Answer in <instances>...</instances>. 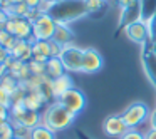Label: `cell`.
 Returning a JSON list of instances; mask_svg holds the SVG:
<instances>
[{"label": "cell", "instance_id": "cell-19", "mask_svg": "<svg viewBox=\"0 0 156 139\" xmlns=\"http://www.w3.org/2000/svg\"><path fill=\"white\" fill-rule=\"evenodd\" d=\"M139 4H141V20L149 24L156 14V0H139Z\"/></svg>", "mask_w": 156, "mask_h": 139}, {"label": "cell", "instance_id": "cell-41", "mask_svg": "<svg viewBox=\"0 0 156 139\" xmlns=\"http://www.w3.org/2000/svg\"><path fill=\"white\" fill-rule=\"evenodd\" d=\"M104 2H106V0H104Z\"/></svg>", "mask_w": 156, "mask_h": 139}, {"label": "cell", "instance_id": "cell-14", "mask_svg": "<svg viewBox=\"0 0 156 139\" xmlns=\"http://www.w3.org/2000/svg\"><path fill=\"white\" fill-rule=\"evenodd\" d=\"M10 57L17 59L22 62H29L34 57L32 52V40H17V44L14 45V49L10 50Z\"/></svg>", "mask_w": 156, "mask_h": 139}, {"label": "cell", "instance_id": "cell-24", "mask_svg": "<svg viewBox=\"0 0 156 139\" xmlns=\"http://www.w3.org/2000/svg\"><path fill=\"white\" fill-rule=\"evenodd\" d=\"M15 131L10 122H0V139H14Z\"/></svg>", "mask_w": 156, "mask_h": 139}, {"label": "cell", "instance_id": "cell-10", "mask_svg": "<svg viewBox=\"0 0 156 139\" xmlns=\"http://www.w3.org/2000/svg\"><path fill=\"white\" fill-rule=\"evenodd\" d=\"M102 65H104V59L96 49H84V57H82V72L84 74H96L102 69Z\"/></svg>", "mask_w": 156, "mask_h": 139}, {"label": "cell", "instance_id": "cell-31", "mask_svg": "<svg viewBox=\"0 0 156 139\" xmlns=\"http://www.w3.org/2000/svg\"><path fill=\"white\" fill-rule=\"evenodd\" d=\"M9 109L4 107V106H0V122H7L9 121Z\"/></svg>", "mask_w": 156, "mask_h": 139}, {"label": "cell", "instance_id": "cell-32", "mask_svg": "<svg viewBox=\"0 0 156 139\" xmlns=\"http://www.w3.org/2000/svg\"><path fill=\"white\" fill-rule=\"evenodd\" d=\"M136 2H138V0H116V4L121 7V10L126 7H129V5H133V4H136Z\"/></svg>", "mask_w": 156, "mask_h": 139}, {"label": "cell", "instance_id": "cell-17", "mask_svg": "<svg viewBox=\"0 0 156 139\" xmlns=\"http://www.w3.org/2000/svg\"><path fill=\"white\" fill-rule=\"evenodd\" d=\"M72 39H74V32L69 29V25H67V24H57L52 40L57 42L59 45H62V47H64V45H69V44H71Z\"/></svg>", "mask_w": 156, "mask_h": 139}, {"label": "cell", "instance_id": "cell-25", "mask_svg": "<svg viewBox=\"0 0 156 139\" xmlns=\"http://www.w3.org/2000/svg\"><path fill=\"white\" fill-rule=\"evenodd\" d=\"M29 69H30V74L32 75H42L45 74V64L44 62H39V61H29Z\"/></svg>", "mask_w": 156, "mask_h": 139}, {"label": "cell", "instance_id": "cell-7", "mask_svg": "<svg viewBox=\"0 0 156 139\" xmlns=\"http://www.w3.org/2000/svg\"><path fill=\"white\" fill-rule=\"evenodd\" d=\"M124 34L131 42L138 45H144L148 40H151V34H149V27L144 20H136L131 22L124 27Z\"/></svg>", "mask_w": 156, "mask_h": 139}, {"label": "cell", "instance_id": "cell-26", "mask_svg": "<svg viewBox=\"0 0 156 139\" xmlns=\"http://www.w3.org/2000/svg\"><path fill=\"white\" fill-rule=\"evenodd\" d=\"M86 7H87V12L92 14V12H98L104 7V0H86Z\"/></svg>", "mask_w": 156, "mask_h": 139}, {"label": "cell", "instance_id": "cell-39", "mask_svg": "<svg viewBox=\"0 0 156 139\" xmlns=\"http://www.w3.org/2000/svg\"><path fill=\"white\" fill-rule=\"evenodd\" d=\"M153 42V47H154V50H156V40H151Z\"/></svg>", "mask_w": 156, "mask_h": 139}, {"label": "cell", "instance_id": "cell-9", "mask_svg": "<svg viewBox=\"0 0 156 139\" xmlns=\"http://www.w3.org/2000/svg\"><path fill=\"white\" fill-rule=\"evenodd\" d=\"M57 101L61 102L64 107H67L71 112H74L76 116H77L79 112L86 107V96L82 94L79 89H76V87L69 89V91L66 92V94H62Z\"/></svg>", "mask_w": 156, "mask_h": 139}, {"label": "cell", "instance_id": "cell-37", "mask_svg": "<svg viewBox=\"0 0 156 139\" xmlns=\"http://www.w3.org/2000/svg\"><path fill=\"white\" fill-rule=\"evenodd\" d=\"M79 137H81V139H91V137H87L86 134H82V132H79Z\"/></svg>", "mask_w": 156, "mask_h": 139}, {"label": "cell", "instance_id": "cell-34", "mask_svg": "<svg viewBox=\"0 0 156 139\" xmlns=\"http://www.w3.org/2000/svg\"><path fill=\"white\" fill-rule=\"evenodd\" d=\"M144 139H156V129L154 127L149 129V131L144 134Z\"/></svg>", "mask_w": 156, "mask_h": 139}, {"label": "cell", "instance_id": "cell-33", "mask_svg": "<svg viewBox=\"0 0 156 139\" xmlns=\"http://www.w3.org/2000/svg\"><path fill=\"white\" fill-rule=\"evenodd\" d=\"M42 0H25V4L29 5V9H39Z\"/></svg>", "mask_w": 156, "mask_h": 139}, {"label": "cell", "instance_id": "cell-23", "mask_svg": "<svg viewBox=\"0 0 156 139\" xmlns=\"http://www.w3.org/2000/svg\"><path fill=\"white\" fill-rule=\"evenodd\" d=\"M7 12H9V15H15V17H25L27 19L30 9H29V5L25 4V2H22V4H17V5H10V7L7 9Z\"/></svg>", "mask_w": 156, "mask_h": 139}, {"label": "cell", "instance_id": "cell-6", "mask_svg": "<svg viewBox=\"0 0 156 139\" xmlns=\"http://www.w3.org/2000/svg\"><path fill=\"white\" fill-rule=\"evenodd\" d=\"M124 119L126 126L129 129H134L136 126H139L146 117L149 116V109L144 102H133L131 106H128L124 111V114H121Z\"/></svg>", "mask_w": 156, "mask_h": 139}, {"label": "cell", "instance_id": "cell-1", "mask_svg": "<svg viewBox=\"0 0 156 139\" xmlns=\"http://www.w3.org/2000/svg\"><path fill=\"white\" fill-rule=\"evenodd\" d=\"M87 7H86V0H61L57 4L52 5L51 15L57 24H69L72 20L87 15Z\"/></svg>", "mask_w": 156, "mask_h": 139}, {"label": "cell", "instance_id": "cell-12", "mask_svg": "<svg viewBox=\"0 0 156 139\" xmlns=\"http://www.w3.org/2000/svg\"><path fill=\"white\" fill-rule=\"evenodd\" d=\"M74 87V81H72V77L69 74H62L59 75V77L52 79L51 82V96L54 99H59L62 94H66V92L69 91V89Z\"/></svg>", "mask_w": 156, "mask_h": 139}, {"label": "cell", "instance_id": "cell-36", "mask_svg": "<svg viewBox=\"0 0 156 139\" xmlns=\"http://www.w3.org/2000/svg\"><path fill=\"white\" fill-rule=\"evenodd\" d=\"M9 5H17V4H22V2H25V0H5Z\"/></svg>", "mask_w": 156, "mask_h": 139}, {"label": "cell", "instance_id": "cell-3", "mask_svg": "<svg viewBox=\"0 0 156 139\" xmlns=\"http://www.w3.org/2000/svg\"><path fill=\"white\" fill-rule=\"evenodd\" d=\"M82 57H84V49L76 47L72 44L64 45L59 54V59L67 72H82Z\"/></svg>", "mask_w": 156, "mask_h": 139}, {"label": "cell", "instance_id": "cell-20", "mask_svg": "<svg viewBox=\"0 0 156 139\" xmlns=\"http://www.w3.org/2000/svg\"><path fill=\"white\" fill-rule=\"evenodd\" d=\"M29 139H55V132L51 131L47 126H44L41 122V124L35 126L34 129H30Z\"/></svg>", "mask_w": 156, "mask_h": 139}, {"label": "cell", "instance_id": "cell-29", "mask_svg": "<svg viewBox=\"0 0 156 139\" xmlns=\"http://www.w3.org/2000/svg\"><path fill=\"white\" fill-rule=\"evenodd\" d=\"M9 59H10V52H9L5 47H2V45H0V65H4Z\"/></svg>", "mask_w": 156, "mask_h": 139}, {"label": "cell", "instance_id": "cell-40", "mask_svg": "<svg viewBox=\"0 0 156 139\" xmlns=\"http://www.w3.org/2000/svg\"><path fill=\"white\" fill-rule=\"evenodd\" d=\"M14 139H20V137H14Z\"/></svg>", "mask_w": 156, "mask_h": 139}, {"label": "cell", "instance_id": "cell-22", "mask_svg": "<svg viewBox=\"0 0 156 139\" xmlns=\"http://www.w3.org/2000/svg\"><path fill=\"white\" fill-rule=\"evenodd\" d=\"M17 40H19V39L15 37V35H12L10 32H7L5 29H4V30H0V45L5 47L9 52L14 49V45L17 44Z\"/></svg>", "mask_w": 156, "mask_h": 139}, {"label": "cell", "instance_id": "cell-4", "mask_svg": "<svg viewBox=\"0 0 156 139\" xmlns=\"http://www.w3.org/2000/svg\"><path fill=\"white\" fill-rule=\"evenodd\" d=\"M57 22L49 14H42L32 22V40H52Z\"/></svg>", "mask_w": 156, "mask_h": 139}, {"label": "cell", "instance_id": "cell-2", "mask_svg": "<svg viewBox=\"0 0 156 139\" xmlns=\"http://www.w3.org/2000/svg\"><path fill=\"white\" fill-rule=\"evenodd\" d=\"M74 119H76L74 112H71L67 107H64L57 101V102H52L44 111V114H42V124L47 126L51 131L57 132V131L67 129L74 122Z\"/></svg>", "mask_w": 156, "mask_h": 139}, {"label": "cell", "instance_id": "cell-28", "mask_svg": "<svg viewBox=\"0 0 156 139\" xmlns=\"http://www.w3.org/2000/svg\"><path fill=\"white\" fill-rule=\"evenodd\" d=\"M119 139H144V134H141L136 129H128V132L124 136H121Z\"/></svg>", "mask_w": 156, "mask_h": 139}, {"label": "cell", "instance_id": "cell-38", "mask_svg": "<svg viewBox=\"0 0 156 139\" xmlns=\"http://www.w3.org/2000/svg\"><path fill=\"white\" fill-rule=\"evenodd\" d=\"M47 2H51V4H57V2H61V0H47Z\"/></svg>", "mask_w": 156, "mask_h": 139}, {"label": "cell", "instance_id": "cell-35", "mask_svg": "<svg viewBox=\"0 0 156 139\" xmlns=\"http://www.w3.org/2000/svg\"><path fill=\"white\" fill-rule=\"evenodd\" d=\"M149 119H151V127L156 129V109L151 112V116H149Z\"/></svg>", "mask_w": 156, "mask_h": 139}, {"label": "cell", "instance_id": "cell-5", "mask_svg": "<svg viewBox=\"0 0 156 139\" xmlns=\"http://www.w3.org/2000/svg\"><path fill=\"white\" fill-rule=\"evenodd\" d=\"M5 30L15 35L19 40H32V22L25 17L9 15V20L5 22Z\"/></svg>", "mask_w": 156, "mask_h": 139}, {"label": "cell", "instance_id": "cell-11", "mask_svg": "<svg viewBox=\"0 0 156 139\" xmlns=\"http://www.w3.org/2000/svg\"><path fill=\"white\" fill-rule=\"evenodd\" d=\"M102 129L109 137H121L128 132V126H126L122 116H108L102 122Z\"/></svg>", "mask_w": 156, "mask_h": 139}, {"label": "cell", "instance_id": "cell-16", "mask_svg": "<svg viewBox=\"0 0 156 139\" xmlns=\"http://www.w3.org/2000/svg\"><path fill=\"white\" fill-rule=\"evenodd\" d=\"M14 124L22 126V127H27V129H34L35 126H39L42 122V117L39 116L37 111H25L20 117L14 119Z\"/></svg>", "mask_w": 156, "mask_h": 139}, {"label": "cell", "instance_id": "cell-13", "mask_svg": "<svg viewBox=\"0 0 156 139\" xmlns=\"http://www.w3.org/2000/svg\"><path fill=\"white\" fill-rule=\"evenodd\" d=\"M32 52L34 61L45 64L52 57V40H32Z\"/></svg>", "mask_w": 156, "mask_h": 139}, {"label": "cell", "instance_id": "cell-27", "mask_svg": "<svg viewBox=\"0 0 156 139\" xmlns=\"http://www.w3.org/2000/svg\"><path fill=\"white\" fill-rule=\"evenodd\" d=\"M0 106H4L7 109H10V106H12V96L2 85H0Z\"/></svg>", "mask_w": 156, "mask_h": 139}, {"label": "cell", "instance_id": "cell-15", "mask_svg": "<svg viewBox=\"0 0 156 139\" xmlns=\"http://www.w3.org/2000/svg\"><path fill=\"white\" fill-rule=\"evenodd\" d=\"M119 25L121 27H126L128 24H131V22H136V20H141V4H139V0L136 2V4L129 5V7L122 9L121 12V19H119Z\"/></svg>", "mask_w": 156, "mask_h": 139}, {"label": "cell", "instance_id": "cell-8", "mask_svg": "<svg viewBox=\"0 0 156 139\" xmlns=\"http://www.w3.org/2000/svg\"><path fill=\"white\" fill-rule=\"evenodd\" d=\"M141 62H143V69H144L149 82H151L156 89V50H154V47H153L151 40H148L143 45Z\"/></svg>", "mask_w": 156, "mask_h": 139}, {"label": "cell", "instance_id": "cell-21", "mask_svg": "<svg viewBox=\"0 0 156 139\" xmlns=\"http://www.w3.org/2000/svg\"><path fill=\"white\" fill-rule=\"evenodd\" d=\"M0 85L12 96L19 87H20V82H19L15 77H12L10 74H7V75H4V77H0Z\"/></svg>", "mask_w": 156, "mask_h": 139}, {"label": "cell", "instance_id": "cell-30", "mask_svg": "<svg viewBox=\"0 0 156 139\" xmlns=\"http://www.w3.org/2000/svg\"><path fill=\"white\" fill-rule=\"evenodd\" d=\"M148 27H149V34H151V40H156V14L148 24Z\"/></svg>", "mask_w": 156, "mask_h": 139}, {"label": "cell", "instance_id": "cell-18", "mask_svg": "<svg viewBox=\"0 0 156 139\" xmlns=\"http://www.w3.org/2000/svg\"><path fill=\"white\" fill-rule=\"evenodd\" d=\"M45 74L49 75L51 79H55L59 75L66 74V69H64V64L61 62L59 57H51L47 62H45Z\"/></svg>", "mask_w": 156, "mask_h": 139}]
</instances>
